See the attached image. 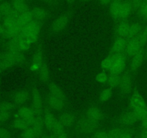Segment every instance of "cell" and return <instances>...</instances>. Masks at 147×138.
I'll return each instance as SVG.
<instances>
[{"label":"cell","mask_w":147,"mask_h":138,"mask_svg":"<svg viewBox=\"0 0 147 138\" xmlns=\"http://www.w3.org/2000/svg\"><path fill=\"white\" fill-rule=\"evenodd\" d=\"M33 128L35 130L36 133H37V138H41L43 136V132H44V128L45 127V123H44V119L42 116V115H39V116H36L35 119H34V123L32 124Z\"/></svg>","instance_id":"ac0fdd59"},{"label":"cell","mask_w":147,"mask_h":138,"mask_svg":"<svg viewBox=\"0 0 147 138\" xmlns=\"http://www.w3.org/2000/svg\"><path fill=\"white\" fill-rule=\"evenodd\" d=\"M15 117H19L25 119L28 122L29 125L32 126L33 123H34L36 115L34 114V112H33L32 109L31 107L22 106V107H20L17 110V113L15 114Z\"/></svg>","instance_id":"8992f818"},{"label":"cell","mask_w":147,"mask_h":138,"mask_svg":"<svg viewBox=\"0 0 147 138\" xmlns=\"http://www.w3.org/2000/svg\"><path fill=\"white\" fill-rule=\"evenodd\" d=\"M31 13L34 20L42 22L47 17V12L45 9L40 7H35L31 10Z\"/></svg>","instance_id":"484cf974"},{"label":"cell","mask_w":147,"mask_h":138,"mask_svg":"<svg viewBox=\"0 0 147 138\" xmlns=\"http://www.w3.org/2000/svg\"><path fill=\"white\" fill-rule=\"evenodd\" d=\"M98 1L101 4H103V5H107V4H109L112 0H98Z\"/></svg>","instance_id":"db71d44e"},{"label":"cell","mask_w":147,"mask_h":138,"mask_svg":"<svg viewBox=\"0 0 147 138\" xmlns=\"http://www.w3.org/2000/svg\"><path fill=\"white\" fill-rule=\"evenodd\" d=\"M137 38L142 47L144 48V47L146 46V45L147 44V25L143 27L141 32L138 35Z\"/></svg>","instance_id":"74e56055"},{"label":"cell","mask_w":147,"mask_h":138,"mask_svg":"<svg viewBox=\"0 0 147 138\" xmlns=\"http://www.w3.org/2000/svg\"><path fill=\"white\" fill-rule=\"evenodd\" d=\"M113 57L111 67L109 72L112 74L121 75L124 72L126 67V55L125 53L110 54Z\"/></svg>","instance_id":"7a4b0ae2"},{"label":"cell","mask_w":147,"mask_h":138,"mask_svg":"<svg viewBox=\"0 0 147 138\" xmlns=\"http://www.w3.org/2000/svg\"><path fill=\"white\" fill-rule=\"evenodd\" d=\"M139 11V14L145 20H147V0L144 1L142 7H141Z\"/></svg>","instance_id":"7dc6e473"},{"label":"cell","mask_w":147,"mask_h":138,"mask_svg":"<svg viewBox=\"0 0 147 138\" xmlns=\"http://www.w3.org/2000/svg\"><path fill=\"white\" fill-rule=\"evenodd\" d=\"M132 7L129 1H121V4L120 14H119V18L122 19L123 20H126L128 17L131 14Z\"/></svg>","instance_id":"44dd1931"},{"label":"cell","mask_w":147,"mask_h":138,"mask_svg":"<svg viewBox=\"0 0 147 138\" xmlns=\"http://www.w3.org/2000/svg\"><path fill=\"white\" fill-rule=\"evenodd\" d=\"M142 48L143 47L141 45L137 37H134V38L129 39V40H127L125 54L128 57H132L135 55L137 54Z\"/></svg>","instance_id":"52a82bcc"},{"label":"cell","mask_w":147,"mask_h":138,"mask_svg":"<svg viewBox=\"0 0 147 138\" xmlns=\"http://www.w3.org/2000/svg\"><path fill=\"white\" fill-rule=\"evenodd\" d=\"M137 121L138 119L134 111L123 114L118 119V122L123 125H132Z\"/></svg>","instance_id":"4fadbf2b"},{"label":"cell","mask_w":147,"mask_h":138,"mask_svg":"<svg viewBox=\"0 0 147 138\" xmlns=\"http://www.w3.org/2000/svg\"><path fill=\"white\" fill-rule=\"evenodd\" d=\"M30 94L26 90H20L13 96V101L16 105H22L28 101Z\"/></svg>","instance_id":"e0dca14e"},{"label":"cell","mask_w":147,"mask_h":138,"mask_svg":"<svg viewBox=\"0 0 147 138\" xmlns=\"http://www.w3.org/2000/svg\"><path fill=\"white\" fill-rule=\"evenodd\" d=\"M39 77L42 82H47L50 79V70L47 65L45 62L40 66L38 70Z\"/></svg>","instance_id":"4316f807"},{"label":"cell","mask_w":147,"mask_h":138,"mask_svg":"<svg viewBox=\"0 0 147 138\" xmlns=\"http://www.w3.org/2000/svg\"><path fill=\"white\" fill-rule=\"evenodd\" d=\"M14 108V103L8 101L0 103V112H11Z\"/></svg>","instance_id":"ab89813d"},{"label":"cell","mask_w":147,"mask_h":138,"mask_svg":"<svg viewBox=\"0 0 147 138\" xmlns=\"http://www.w3.org/2000/svg\"><path fill=\"white\" fill-rule=\"evenodd\" d=\"M58 120L64 125L65 127H70L74 124L75 116L70 112H64L60 115Z\"/></svg>","instance_id":"7402d4cb"},{"label":"cell","mask_w":147,"mask_h":138,"mask_svg":"<svg viewBox=\"0 0 147 138\" xmlns=\"http://www.w3.org/2000/svg\"><path fill=\"white\" fill-rule=\"evenodd\" d=\"M0 83H1V80H0Z\"/></svg>","instance_id":"03108f58"},{"label":"cell","mask_w":147,"mask_h":138,"mask_svg":"<svg viewBox=\"0 0 147 138\" xmlns=\"http://www.w3.org/2000/svg\"><path fill=\"white\" fill-rule=\"evenodd\" d=\"M145 55H146V57H147V44L146 45V49H145Z\"/></svg>","instance_id":"6f0895ef"},{"label":"cell","mask_w":147,"mask_h":138,"mask_svg":"<svg viewBox=\"0 0 147 138\" xmlns=\"http://www.w3.org/2000/svg\"><path fill=\"white\" fill-rule=\"evenodd\" d=\"M86 116L92 120L100 122L103 118V114L98 107L96 106H91L87 109Z\"/></svg>","instance_id":"5bb4252c"},{"label":"cell","mask_w":147,"mask_h":138,"mask_svg":"<svg viewBox=\"0 0 147 138\" xmlns=\"http://www.w3.org/2000/svg\"><path fill=\"white\" fill-rule=\"evenodd\" d=\"M1 17H2V15H1V13H0V20H1Z\"/></svg>","instance_id":"6125c7cd"},{"label":"cell","mask_w":147,"mask_h":138,"mask_svg":"<svg viewBox=\"0 0 147 138\" xmlns=\"http://www.w3.org/2000/svg\"><path fill=\"white\" fill-rule=\"evenodd\" d=\"M2 70H2V69H1V68L0 67V73H1V72L2 71Z\"/></svg>","instance_id":"e7e4bbea"},{"label":"cell","mask_w":147,"mask_h":138,"mask_svg":"<svg viewBox=\"0 0 147 138\" xmlns=\"http://www.w3.org/2000/svg\"><path fill=\"white\" fill-rule=\"evenodd\" d=\"M0 138H11L9 131L6 128L0 127Z\"/></svg>","instance_id":"c3c4849f"},{"label":"cell","mask_w":147,"mask_h":138,"mask_svg":"<svg viewBox=\"0 0 147 138\" xmlns=\"http://www.w3.org/2000/svg\"><path fill=\"white\" fill-rule=\"evenodd\" d=\"M142 126L144 129H147V118L142 121Z\"/></svg>","instance_id":"f5cc1de1"},{"label":"cell","mask_w":147,"mask_h":138,"mask_svg":"<svg viewBox=\"0 0 147 138\" xmlns=\"http://www.w3.org/2000/svg\"><path fill=\"white\" fill-rule=\"evenodd\" d=\"M11 4H12L13 9H14V11L19 14L29 11V7L25 2L14 3V4L11 3Z\"/></svg>","instance_id":"d6a6232c"},{"label":"cell","mask_w":147,"mask_h":138,"mask_svg":"<svg viewBox=\"0 0 147 138\" xmlns=\"http://www.w3.org/2000/svg\"><path fill=\"white\" fill-rule=\"evenodd\" d=\"M145 58H146L145 50H144V48H142L137 54L131 57L130 66H129L130 72H135L136 70H137L142 65Z\"/></svg>","instance_id":"9c48e42d"},{"label":"cell","mask_w":147,"mask_h":138,"mask_svg":"<svg viewBox=\"0 0 147 138\" xmlns=\"http://www.w3.org/2000/svg\"><path fill=\"white\" fill-rule=\"evenodd\" d=\"M145 1H146V0H145Z\"/></svg>","instance_id":"003e7915"},{"label":"cell","mask_w":147,"mask_h":138,"mask_svg":"<svg viewBox=\"0 0 147 138\" xmlns=\"http://www.w3.org/2000/svg\"><path fill=\"white\" fill-rule=\"evenodd\" d=\"M108 78H109V75L105 71L100 72L97 76H96V80L97 82L100 83H107Z\"/></svg>","instance_id":"b9f144b4"},{"label":"cell","mask_w":147,"mask_h":138,"mask_svg":"<svg viewBox=\"0 0 147 138\" xmlns=\"http://www.w3.org/2000/svg\"><path fill=\"white\" fill-rule=\"evenodd\" d=\"M131 7L134 10H139L144 3L145 0H129Z\"/></svg>","instance_id":"7bdbcfd3"},{"label":"cell","mask_w":147,"mask_h":138,"mask_svg":"<svg viewBox=\"0 0 147 138\" xmlns=\"http://www.w3.org/2000/svg\"><path fill=\"white\" fill-rule=\"evenodd\" d=\"M127 39L125 37H117L113 42L110 50V54H119V53H125Z\"/></svg>","instance_id":"30bf717a"},{"label":"cell","mask_w":147,"mask_h":138,"mask_svg":"<svg viewBox=\"0 0 147 138\" xmlns=\"http://www.w3.org/2000/svg\"><path fill=\"white\" fill-rule=\"evenodd\" d=\"M112 92L111 88H107V89H105L100 92V96H99V99L101 102H105L109 101V99L111 98L112 96Z\"/></svg>","instance_id":"8d00e7d4"},{"label":"cell","mask_w":147,"mask_h":138,"mask_svg":"<svg viewBox=\"0 0 147 138\" xmlns=\"http://www.w3.org/2000/svg\"><path fill=\"white\" fill-rule=\"evenodd\" d=\"M43 55H42V47L40 46L38 49L37 50L36 53H34L33 55L32 62V64L36 65V66H39L40 68L41 65L43 63Z\"/></svg>","instance_id":"4dcf8cb0"},{"label":"cell","mask_w":147,"mask_h":138,"mask_svg":"<svg viewBox=\"0 0 147 138\" xmlns=\"http://www.w3.org/2000/svg\"><path fill=\"white\" fill-rule=\"evenodd\" d=\"M80 1H90V0H80Z\"/></svg>","instance_id":"91938a15"},{"label":"cell","mask_w":147,"mask_h":138,"mask_svg":"<svg viewBox=\"0 0 147 138\" xmlns=\"http://www.w3.org/2000/svg\"><path fill=\"white\" fill-rule=\"evenodd\" d=\"M16 40V43H17V49L18 51L20 52H24L27 51V50H30L31 47L32 45L21 34L19 36L16 37L14 38Z\"/></svg>","instance_id":"d6986e66"},{"label":"cell","mask_w":147,"mask_h":138,"mask_svg":"<svg viewBox=\"0 0 147 138\" xmlns=\"http://www.w3.org/2000/svg\"><path fill=\"white\" fill-rule=\"evenodd\" d=\"M119 87L122 95L131 93L132 89V78L129 72H126L121 75V81Z\"/></svg>","instance_id":"5b68a950"},{"label":"cell","mask_w":147,"mask_h":138,"mask_svg":"<svg viewBox=\"0 0 147 138\" xmlns=\"http://www.w3.org/2000/svg\"><path fill=\"white\" fill-rule=\"evenodd\" d=\"M47 103L50 108L54 110L60 111L64 107L65 101L49 93L48 97H47Z\"/></svg>","instance_id":"2e32d148"},{"label":"cell","mask_w":147,"mask_h":138,"mask_svg":"<svg viewBox=\"0 0 147 138\" xmlns=\"http://www.w3.org/2000/svg\"><path fill=\"white\" fill-rule=\"evenodd\" d=\"M21 136L22 138H37V133L32 126H30L22 131Z\"/></svg>","instance_id":"d590c367"},{"label":"cell","mask_w":147,"mask_h":138,"mask_svg":"<svg viewBox=\"0 0 147 138\" xmlns=\"http://www.w3.org/2000/svg\"><path fill=\"white\" fill-rule=\"evenodd\" d=\"M76 1V0H66V1H67V3H69V4H73V3H74Z\"/></svg>","instance_id":"9f6ffc18"},{"label":"cell","mask_w":147,"mask_h":138,"mask_svg":"<svg viewBox=\"0 0 147 138\" xmlns=\"http://www.w3.org/2000/svg\"><path fill=\"white\" fill-rule=\"evenodd\" d=\"M93 138H109V132L103 130H98L93 133Z\"/></svg>","instance_id":"f6af8a7d"},{"label":"cell","mask_w":147,"mask_h":138,"mask_svg":"<svg viewBox=\"0 0 147 138\" xmlns=\"http://www.w3.org/2000/svg\"><path fill=\"white\" fill-rule=\"evenodd\" d=\"M12 126L14 129H19V130H24V129H27V128L30 127L28 122L24 119L19 117L14 118V121L12 122Z\"/></svg>","instance_id":"f546056e"},{"label":"cell","mask_w":147,"mask_h":138,"mask_svg":"<svg viewBox=\"0 0 147 138\" xmlns=\"http://www.w3.org/2000/svg\"><path fill=\"white\" fill-rule=\"evenodd\" d=\"M11 112H0V122H4L11 117Z\"/></svg>","instance_id":"bcb514c9"},{"label":"cell","mask_w":147,"mask_h":138,"mask_svg":"<svg viewBox=\"0 0 147 138\" xmlns=\"http://www.w3.org/2000/svg\"><path fill=\"white\" fill-rule=\"evenodd\" d=\"M56 137H57V138H68V137H67V134L66 133V132H63V133H61L60 135H57Z\"/></svg>","instance_id":"816d5d0a"},{"label":"cell","mask_w":147,"mask_h":138,"mask_svg":"<svg viewBox=\"0 0 147 138\" xmlns=\"http://www.w3.org/2000/svg\"><path fill=\"white\" fill-rule=\"evenodd\" d=\"M134 130L131 128H125L123 133L119 138H133Z\"/></svg>","instance_id":"ee69618b"},{"label":"cell","mask_w":147,"mask_h":138,"mask_svg":"<svg viewBox=\"0 0 147 138\" xmlns=\"http://www.w3.org/2000/svg\"><path fill=\"white\" fill-rule=\"evenodd\" d=\"M133 111L136 114L138 120L142 121L147 118V107L136 108L133 109Z\"/></svg>","instance_id":"e575fe53"},{"label":"cell","mask_w":147,"mask_h":138,"mask_svg":"<svg viewBox=\"0 0 147 138\" xmlns=\"http://www.w3.org/2000/svg\"><path fill=\"white\" fill-rule=\"evenodd\" d=\"M129 106L132 109H136V108L141 107H147V105L144 98L142 95L138 91L134 92L133 95L130 98L129 100Z\"/></svg>","instance_id":"7c38bea8"},{"label":"cell","mask_w":147,"mask_h":138,"mask_svg":"<svg viewBox=\"0 0 147 138\" xmlns=\"http://www.w3.org/2000/svg\"><path fill=\"white\" fill-rule=\"evenodd\" d=\"M17 20H18L19 22L24 27V25H26V24H29L32 21H33L34 19H33L31 11H27L19 14L18 17H17Z\"/></svg>","instance_id":"83f0119b"},{"label":"cell","mask_w":147,"mask_h":138,"mask_svg":"<svg viewBox=\"0 0 147 138\" xmlns=\"http://www.w3.org/2000/svg\"><path fill=\"white\" fill-rule=\"evenodd\" d=\"M130 24L126 20H123L116 27V32L117 37H121L126 38L128 32H129Z\"/></svg>","instance_id":"ffe728a7"},{"label":"cell","mask_w":147,"mask_h":138,"mask_svg":"<svg viewBox=\"0 0 147 138\" xmlns=\"http://www.w3.org/2000/svg\"><path fill=\"white\" fill-rule=\"evenodd\" d=\"M112 1H119L120 0H112Z\"/></svg>","instance_id":"be15d7a7"},{"label":"cell","mask_w":147,"mask_h":138,"mask_svg":"<svg viewBox=\"0 0 147 138\" xmlns=\"http://www.w3.org/2000/svg\"><path fill=\"white\" fill-rule=\"evenodd\" d=\"M68 22L69 16L66 14H62L53 21V24H52V30L55 32H59L67 27Z\"/></svg>","instance_id":"8fae6325"},{"label":"cell","mask_w":147,"mask_h":138,"mask_svg":"<svg viewBox=\"0 0 147 138\" xmlns=\"http://www.w3.org/2000/svg\"><path fill=\"white\" fill-rule=\"evenodd\" d=\"M24 62L25 56L22 52L7 50L4 53H0V67L2 70L17 65H22Z\"/></svg>","instance_id":"6da1fadb"},{"label":"cell","mask_w":147,"mask_h":138,"mask_svg":"<svg viewBox=\"0 0 147 138\" xmlns=\"http://www.w3.org/2000/svg\"><path fill=\"white\" fill-rule=\"evenodd\" d=\"M12 4L14 3H21V2H25V0H11Z\"/></svg>","instance_id":"11a10c76"},{"label":"cell","mask_w":147,"mask_h":138,"mask_svg":"<svg viewBox=\"0 0 147 138\" xmlns=\"http://www.w3.org/2000/svg\"><path fill=\"white\" fill-rule=\"evenodd\" d=\"M43 119H44L45 127L48 131H51L57 119L50 109H46L45 110Z\"/></svg>","instance_id":"9a60e30c"},{"label":"cell","mask_w":147,"mask_h":138,"mask_svg":"<svg viewBox=\"0 0 147 138\" xmlns=\"http://www.w3.org/2000/svg\"><path fill=\"white\" fill-rule=\"evenodd\" d=\"M121 1H113L110 4V14L113 19L119 18Z\"/></svg>","instance_id":"f1b7e54d"},{"label":"cell","mask_w":147,"mask_h":138,"mask_svg":"<svg viewBox=\"0 0 147 138\" xmlns=\"http://www.w3.org/2000/svg\"><path fill=\"white\" fill-rule=\"evenodd\" d=\"M78 128L80 132L85 134H93L98 130L99 122L92 120L85 116L79 121Z\"/></svg>","instance_id":"277c9868"},{"label":"cell","mask_w":147,"mask_h":138,"mask_svg":"<svg viewBox=\"0 0 147 138\" xmlns=\"http://www.w3.org/2000/svg\"><path fill=\"white\" fill-rule=\"evenodd\" d=\"M112 62H113V57H112L111 55H110L102 60L101 63H100V67L104 70H109V71L111 67Z\"/></svg>","instance_id":"f35d334b"},{"label":"cell","mask_w":147,"mask_h":138,"mask_svg":"<svg viewBox=\"0 0 147 138\" xmlns=\"http://www.w3.org/2000/svg\"><path fill=\"white\" fill-rule=\"evenodd\" d=\"M125 128H114L109 132V138H119L124 131Z\"/></svg>","instance_id":"60d3db41"},{"label":"cell","mask_w":147,"mask_h":138,"mask_svg":"<svg viewBox=\"0 0 147 138\" xmlns=\"http://www.w3.org/2000/svg\"><path fill=\"white\" fill-rule=\"evenodd\" d=\"M41 138H50V136H47V135H45V136H44V135H43V136Z\"/></svg>","instance_id":"680465c9"},{"label":"cell","mask_w":147,"mask_h":138,"mask_svg":"<svg viewBox=\"0 0 147 138\" xmlns=\"http://www.w3.org/2000/svg\"><path fill=\"white\" fill-rule=\"evenodd\" d=\"M121 75H116L110 73L109 75L107 83L111 88H117L120 85Z\"/></svg>","instance_id":"1f68e13d"},{"label":"cell","mask_w":147,"mask_h":138,"mask_svg":"<svg viewBox=\"0 0 147 138\" xmlns=\"http://www.w3.org/2000/svg\"><path fill=\"white\" fill-rule=\"evenodd\" d=\"M6 31H7L6 27L3 25V24H0V36L3 37H5Z\"/></svg>","instance_id":"681fc988"},{"label":"cell","mask_w":147,"mask_h":138,"mask_svg":"<svg viewBox=\"0 0 147 138\" xmlns=\"http://www.w3.org/2000/svg\"><path fill=\"white\" fill-rule=\"evenodd\" d=\"M32 109L36 116L42 115L43 112V101L41 93L37 86L32 90Z\"/></svg>","instance_id":"3957f363"},{"label":"cell","mask_w":147,"mask_h":138,"mask_svg":"<svg viewBox=\"0 0 147 138\" xmlns=\"http://www.w3.org/2000/svg\"><path fill=\"white\" fill-rule=\"evenodd\" d=\"M49 92H50V94L56 96L57 98H60V99H63V101H65V95L63 89L60 86H57L56 83H50V86H49Z\"/></svg>","instance_id":"cb8c5ba5"},{"label":"cell","mask_w":147,"mask_h":138,"mask_svg":"<svg viewBox=\"0 0 147 138\" xmlns=\"http://www.w3.org/2000/svg\"><path fill=\"white\" fill-rule=\"evenodd\" d=\"M42 27V22L33 20L22 27L21 34L24 37L30 34H39Z\"/></svg>","instance_id":"ba28073f"},{"label":"cell","mask_w":147,"mask_h":138,"mask_svg":"<svg viewBox=\"0 0 147 138\" xmlns=\"http://www.w3.org/2000/svg\"><path fill=\"white\" fill-rule=\"evenodd\" d=\"M138 138H147V129H144L138 135Z\"/></svg>","instance_id":"f907efd6"},{"label":"cell","mask_w":147,"mask_h":138,"mask_svg":"<svg viewBox=\"0 0 147 138\" xmlns=\"http://www.w3.org/2000/svg\"><path fill=\"white\" fill-rule=\"evenodd\" d=\"M65 126L60 121L58 120V119H57L55 123L54 126H53V129H52L51 132H53V135L57 136V135H60L63 132H65Z\"/></svg>","instance_id":"836d02e7"},{"label":"cell","mask_w":147,"mask_h":138,"mask_svg":"<svg viewBox=\"0 0 147 138\" xmlns=\"http://www.w3.org/2000/svg\"><path fill=\"white\" fill-rule=\"evenodd\" d=\"M5 0H0V4H1V3L3 2V1H4Z\"/></svg>","instance_id":"94428289"},{"label":"cell","mask_w":147,"mask_h":138,"mask_svg":"<svg viewBox=\"0 0 147 138\" xmlns=\"http://www.w3.org/2000/svg\"><path fill=\"white\" fill-rule=\"evenodd\" d=\"M14 12L15 11L13 9L11 3L4 1L1 4H0V13L2 17H7V16L14 14Z\"/></svg>","instance_id":"d4e9b609"},{"label":"cell","mask_w":147,"mask_h":138,"mask_svg":"<svg viewBox=\"0 0 147 138\" xmlns=\"http://www.w3.org/2000/svg\"><path fill=\"white\" fill-rule=\"evenodd\" d=\"M143 27H142V25L140 23H132L131 24H130V27H129V32H128L126 39H127V40H129V39L138 37V35H139V33L141 32V31H142V30L143 29Z\"/></svg>","instance_id":"603a6c76"}]
</instances>
